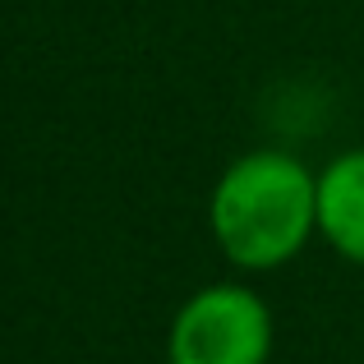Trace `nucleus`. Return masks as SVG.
Listing matches in <instances>:
<instances>
[{"label": "nucleus", "instance_id": "obj_3", "mask_svg": "<svg viewBox=\"0 0 364 364\" xmlns=\"http://www.w3.org/2000/svg\"><path fill=\"white\" fill-rule=\"evenodd\" d=\"M318 231L350 263H364V148L337 157L318 176Z\"/></svg>", "mask_w": 364, "mask_h": 364}, {"label": "nucleus", "instance_id": "obj_1", "mask_svg": "<svg viewBox=\"0 0 364 364\" xmlns=\"http://www.w3.org/2000/svg\"><path fill=\"white\" fill-rule=\"evenodd\" d=\"M213 235L235 267L291 263L318 226V180L286 152H249L213 189Z\"/></svg>", "mask_w": 364, "mask_h": 364}, {"label": "nucleus", "instance_id": "obj_2", "mask_svg": "<svg viewBox=\"0 0 364 364\" xmlns=\"http://www.w3.org/2000/svg\"><path fill=\"white\" fill-rule=\"evenodd\" d=\"M272 314L245 286H208L171 323V364H267Z\"/></svg>", "mask_w": 364, "mask_h": 364}]
</instances>
